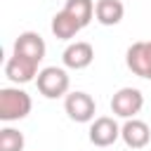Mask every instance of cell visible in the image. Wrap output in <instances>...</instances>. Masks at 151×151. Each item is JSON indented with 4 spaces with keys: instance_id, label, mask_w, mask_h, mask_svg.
I'll use <instances>...</instances> for the list:
<instances>
[{
    "instance_id": "cell-7",
    "label": "cell",
    "mask_w": 151,
    "mask_h": 151,
    "mask_svg": "<svg viewBox=\"0 0 151 151\" xmlns=\"http://www.w3.org/2000/svg\"><path fill=\"white\" fill-rule=\"evenodd\" d=\"M90 142L94 144V146H111L113 142H118L120 139V125L111 118V116H99V118H94L92 120V125H90Z\"/></svg>"
},
{
    "instance_id": "cell-14",
    "label": "cell",
    "mask_w": 151,
    "mask_h": 151,
    "mask_svg": "<svg viewBox=\"0 0 151 151\" xmlns=\"http://www.w3.org/2000/svg\"><path fill=\"white\" fill-rule=\"evenodd\" d=\"M24 134L17 127H2L0 130V151H24Z\"/></svg>"
},
{
    "instance_id": "cell-8",
    "label": "cell",
    "mask_w": 151,
    "mask_h": 151,
    "mask_svg": "<svg viewBox=\"0 0 151 151\" xmlns=\"http://www.w3.org/2000/svg\"><path fill=\"white\" fill-rule=\"evenodd\" d=\"M38 73H40L38 71V64L31 61V59H26V57H19V54H12L7 59V64H5V76L12 83H17V85H24V83L35 80Z\"/></svg>"
},
{
    "instance_id": "cell-2",
    "label": "cell",
    "mask_w": 151,
    "mask_h": 151,
    "mask_svg": "<svg viewBox=\"0 0 151 151\" xmlns=\"http://www.w3.org/2000/svg\"><path fill=\"white\" fill-rule=\"evenodd\" d=\"M35 85H38V92L47 99H59V97H66L68 94V87H71V80H68V73L66 68L61 66H45L38 78H35Z\"/></svg>"
},
{
    "instance_id": "cell-4",
    "label": "cell",
    "mask_w": 151,
    "mask_h": 151,
    "mask_svg": "<svg viewBox=\"0 0 151 151\" xmlns=\"http://www.w3.org/2000/svg\"><path fill=\"white\" fill-rule=\"evenodd\" d=\"M144 106V94L137 87H120L113 97H111V111L125 120L134 118Z\"/></svg>"
},
{
    "instance_id": "cell-12",
    "label": "cell",
    "mask_w": 151,
    "mask_h": 151,
    "mask_svg": "<svg viewBox=\"0 0 151 151\" xmlns=\"http://www.w3.org/2000/svg\"><path fill=\"white\" fill-rule=\"evenodd\" d=\"M80 28H83V26H80L66 9H61V12H57V14L52 17V33H54L59 40H71V38H76Z\"/></svg>"
},
{
    "instance_id": "cell-3",
    "label": "cell",
    "mask_w": 151,
    "mask_h": 151,
    "mask_svg": "<svg viewBox=\"0 0 151 151\" xmlns=\"http://www.w3.org/2000/svg\"><path fill=\"white\" fill-rule=\"evenodd\" d=\"M64 111L76 123H92L94 113H97V104L87 92L76 90V92H68L64 97Z\"/></svg>"
},
{
    "instance_id": "cell-11",
    "label": "cell",
    "mask_w": 151,
    "mask_h": 151,
    "mask_svg": "<svg viewBox=\"0 0 151 151\" xmlns=\"http://www.w3.org/2000/svg\"><path fill=\"white\" fill-rule=\"evenodd\" d=\"M125 5L123 0H97L94 2V19L101 26H116L123 21Z\"/></svg>"
},
{
    "instance_id": "cell-10",
    "label": "cell",
    "mask_w": 151,
    "mask_h": 151,
    "mask_svg": "<svg viewBox=\"0 0 151 151\" xmlns=\"http://www.w3.org/2000/svg\"><path fill=\"white\" fill-rule=\"evenodd\" d=\"M120 139L130 149H144L151 142V127L139 118H130L125 125H120Z\"/></svg>"
},
{
    "instance_id": "cell-9",
    "label": "cell",
    "mask_w": 151,
    "mask_h": 151,
    "mask_svg": "<svg viewBox=\"0 0 151 151\" xmlns=\"http://www.w3.org/2000/svg\"><path fill=\"white\" fill-rule=\"evenodd\" d=\"M92 59H94V47H92L90 42H85V40L71 42V45L64 50V54H61L64 66H66V68H73V71L87 68V66L92 64Z\"/></svg>"
},
{
    "instance_id": "cell-6",
    "label": "cell",
    "mask_w": 151,
    "mask_h": 151,
    "mask_svg": "<svg viewBox=\"0 0 151 151\" xmlns=\"http://www.w3.org/2000/svg\"><path fill=\"white\" fill-rule=\"evenodd\" d=\"M45 52H47V45H45L42 35L35 33V31H24V33L17 35V40H14V52H12V54L26 57V59L40 64V61L45 59Z\"/></svg>"
},
{
    "instance_id": "cell-1",
    "label": "cell",
    "mask_w": 151,
    "mask_h": 151,
    "mask_svg": "<svg viewBox=\"0 0 151 151\" xmlns=\"http://www.w3.org/2000/svg\"><path fill=\"white\" fill-rule=\"evenodd\" d=\"M31 109H33V101L26 90H21L19 85L0 87V120H5V123L21 120L31 113Z\"/></svg>"
},
{
    "instance_id": "cell-5",
    "label": "cell",
    "mask_w": 151,
    "mask_h": 151,
    "mask_svg": "<svg viewBox=\"0 0 151 151\" xmlns=\"http://www.w3.org/2000/svg\"><path fill=\"white\" fill-rule=\"evenodd\" d=\"M125 64L134 76L151 80V40L132 42L125 52Z\"/></svg>"
},
{
    "instance_id": "cell-13",
    "label": "cell",
    "mask_w": 151,
    "mask_h": 151,
    "mask_svg": "<svg viewBox=\"0 0 151 151\" xmlns=\"http://www.w3.org/2000/svg\"><path fill=\"white\" fill-rule=\"evenodd\" d=\"M64 9H66L83 28H85V26L92 21V17H94V2H92V0H66Z\"/></svg>"
}]
</instances>
